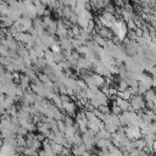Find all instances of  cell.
Here are the masks:
<instances>
[{"mask_svg":"<svg viewBox=\"0 0 156 156\" xmlns=\"http://www.w3.org/2000/svg\"><path fill=\"white\" fill-rule=\"evenodd\" d=\"M111 112L112 113H115V115H117V116H119V115H122L123 113V111H122V108L113 101V104H112V106H111Z\"/></svg>","mask_w":156,"mask_h":156,"instance_id":"cell-1","label":"cell"},{"mask_svg":"<svg viewBox=\"0 0 156 156\" xmlns=\"http://www.w3.org/2000/svg\"><path fill=\"white\" fill-rule=\"evenodd\" d=\"M82 156H94V154H93V152H90V151H88V150H87V151H85V152H84V154H83V155H82Z\"/></svg>","mask_w":156,"mask_h":156,"instance_id":"cell-2","label":"cell"}]
</instances>
